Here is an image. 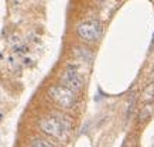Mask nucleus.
I'll return each mask as SVG.
<instances>
[{"mask_svg":"<svg viewBox=\"0 0 154 147\" xmlns=\"http://www.w3.org/2000/svg\"><path fill=\"white\" fill-rule=\"evenodd\" d=\"M141 100L143 102H154V82L149 84L141 92Z\"/></svg>","mask_w":154,"mask_h":147,"instance_id":"obj_6","label":"nucleus"},{"mask_svg":"<svg viewBox=\"0 0 154 147\" xmlns=\"http://www.w3.org/2000/svg\"><path fill=\"white\" fill-rule=\"evenodd\" d=\"M153 113H154V102H146V105L140 110V115H139V123L147 122Z\"/></svg>","mask_w":154,"mask_h":147,"instance_id":"obj_5","label":"nucleus"},{"mask_svg":"<svg viewBox=\"0 0 154 147\" xmlns=\"http://www.w3.org/2000/svg\"><path fill=\"white\" fill-rule=\"evenodd\" d=\"M153 44H154V35H153Z\"/></svg>","mask_w":154,"mask_h":147,"instance_id":"obj_9","label":"nucleus"},{"mask_svg":"<svg viewBox=\"0 0 154 147\" xmlns=\"http://www.w3.org/2000/svg\"><path fill=\"white\" fill-rule=\"evenodd\" d=\"M40 129L50 137L65 142L72 130V122L66 115L52 113L40 120Z\"/></svg>","mask_w":154,"mask_h":147,"instance_id":"obj_1","label":"nucleus"},{"mask_svg":"<svg viewBox=\"0 0 154 147\" xmlns=\"http://www.w3.org/2000/svg\"><path fill=\"white\" fill-rule=\"evenodd\" d=\"M48 95L64 109H72L76 105V93L64 85H54L48 89Z\"/></svg>","mask_w":154,"mask_h":147,"instance_id":"obj_2","label":"nucleus"},{"mask_svg":"<svg viewBox=\"0 0 154 147\" xmlns=\"http://www.w3.org/2000/svg\"><path fill=\"white\" fill-rule=\"evenodd\" d=\"M76 33L85 43H96L103 33V27L98 20H86L76 27Z\"/></svg>","mask_w":154,"mask_h":147,"instance_id":"obj_3","label":"nucleus"},{"mask_svg":"<svg viewBox=\"0 0 154 147\" xmlns=\"http://www.w3.org/2000/svg\"><path fill=\"white\" fill-rule=\"evenodd\" d=\"M151 76L154 78V66H153V69H151Z\"/></svg>","mask_w":154,"mask_h":147,"instance_id":"obj_8","label":"nucleus"},{"mask_svg":"<svg viewBox=\"0 0 154 147\" xmlns=\"http://www.w3.org/2000/svg\"><path fill=\"white\" fill-rule=\"evenodd\" d=\"M62 82H64V86L69 88L71 90H74L75 93L79 92L84 88V79H82L79 69H78V66L75 64H69L65 68V71L62 74Z\"/></svg>","mask_w":154,"mask_h":147,"instance_id":"obj_4","label":"nucleus"},{"mask_svg":"<svg viewBox=\"0 0 154 147\" xmlns=\"http://www.w3.org/2000/svg\"><path fill=\"white\" fill-rule=\"evenodd\" d=\"M30 147H55L51 142L48 140H44V139H34L31 142V146Z\"/></svg>","mask_w":154,"mask_h":147,"instance_id":"obj_7","label":"nucleus"}]
</instances>
